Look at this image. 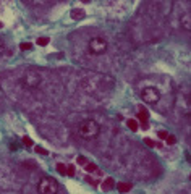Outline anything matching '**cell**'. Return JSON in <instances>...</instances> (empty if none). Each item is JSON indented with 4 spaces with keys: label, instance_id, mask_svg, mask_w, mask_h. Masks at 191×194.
Listing matches in <instances>:
<instances>
[{
    "label": "cell",
    "instance_id": "603a6c76",
    "mask_svg": "<svg viewBox=\"0 0 191 194\" xmlns=\"http://www.w3.org/2000/svg\"><path fill=\"white\" fill-rule=\"evenodd\" d=\"M3 52V42H2V39H0V54Z\"/></svg>",
    "mask_w": 191,
    "mask_h": 194
},
{
    "label": "cell",
    "instance_id": "ffe728a7",
    "mask_svg": "<svg viewBox=\"0 0 191 194\" xmlns=\"http://www.w3.org/2000/svg\"><path fill=\"white\" fill-rule=\"evenodd\" d=\"M36 152H39V154H42V155H47V150H44L42 147H36Z\"/></svg>",
    "mask_w": 191,
    "mask_h": 194
},
{
    "label": "cell",
    "instance_id": "d6986e66",
    "mask_svg": "<svg viewBox=\"0 0 191 194\" xmlns=\"http://www.w3.org/2000/svg\"><path fill=\"white\" fill-rule=\"evenodd\" d=\"M78 163H80V165H86V163H87V160H86L84 157H83V155H80V157H78Z\"/></svg>",
    "mask_w": 191,
    "mask_h": 194
},
{
    "label": "cell",
    "instance_id": "52a82bcc",
    "mask_svg": "<svg viewBox=\"0 0 191 194\" xmlns=\"http://www.w3.org/2000/svg\"><path fill=\"white\" fill-rule=\"evenodd\" d=\"M114 186H115V179L114 178H105L104 183H102V189H104V191H110Z\"/></svg>",
    "mask_w": 191,
    "mask_h": 194
},
{
    "label": "cell",
    "instance_id": "7a4b0ae2",
    "mask_svg": "<svg viewBox=\"0 0 191 194\" xmlns=\"http://www.w3.org/2000/svg\"><path fill=\"white\" fill-rule=\"evenodd\" d=\"M41 81H42L41 74L37 73V71H34V70H28V71H25V74L21 76V84L26 89H36V87H39Z\"/></svg>",
    "mask_w": 191,
    "mask_h": 194
},
{
    "label": "cell",
    "instance_id": "d4e9b609",
    "mask_svg": "<svg viewBox=\"0 0 191 194\" xmlns=\"http://www.w3.org/2000/svg\"><path fill=\"white\" fill-rule=\"evenodd\" d=\"M26 2H29V0H26Z\"/></svg>",
    "mask_w": 191,
    "mask_h": 194
},
{
    "label": "cell",
    "instance_id": "8fae6325",
    "mask_svg": "<svg viewBox=\"0 0 191 194\" xmlns=\"http://www.w3.org/2000/svg\"><path fill=\"white\" fill-rule=\"evenodd\" d=\"M181 26H183V29L189 31V18H188V15H183V18H181Z\"/></svg>",
    "mask_w": 191,
    "mask_h": 194
},
{
    "label": "cell",
    "instance_id": "2e32d148",
    "mask_svg": "<svg viewBox=\"0 0 191 194\" xmlns=\"http://www.w3.org/2000/svg\"><path fill=\"white\" fill-rule=\"evenodd\" d=\"M21 141H23V146H26V147H31V146H32V139L28 138V136H25Z\"/></svg>",
    "mask_w": 191,
    "mask_h": 194
},
{
    "label": "cell",
    "instance_id": "7c38bea8",
    "mask_svg": "<svg viewBox=\"0 0 191 194\" xmlns=\"http://www.w3.org/2000/svg\"><path fill=\"white\" fill-rule=\"evenodd\" d=\"M84 170H86L87 173H94L96 170H97V167H96L94 163H86V165H84Z\"/></svg>",
    "mask_w": 191,
    "mask_h": 194
},
{
    "label": "cell",
    "instance_id": "44dd1931",
    "mask_svg": "<svg viewBox=\"0 0 191 194\" xmlns=\"http://www.w3.org/2000/svg\"><path fill=\"white\" fill-rule=\"evenodd\" d=\"M157 134H159V138H160V139H165V138H167V131H159Z\"/></svg>",
    "mask_w": 191,
    "mask_h": 194
},
{
    "label": "cell",
    "instance_id": "ba28073f",
    "mask_svg": "<svg viewBox=\"0 0 191 194\" xmlns=\"http://www.w3.org/2000/svg\"><path fill=\"white\" fill-rule=\"evenodd\" d=\"M138 118H139V121L143 123V128H147V112L144 110V108H141V110H139Z\"/></svg>",
    "mask_w": 191,
    "mask_h": 194
},
{
    "label": "cell",
    "instance_id": "cb8c5ba5",
    "mask_svg": "<svg viewBox=\"0 0 191 194\" xmlns=\"http://www.w3.org/2000/svg\"><path fill=\"white\" fill-rule=\"evenodd\" d=\"M0 28H3V23L2 21H0Z\"/></svg>",
    "mask_w": 191,
    "mask_h": 194
},
{
    "label": "cell",
    "instance_id": "30bf717a",
    "mask_svg": "<svg viewBox=\"0 0 191 194\" xmlns=\"http://www.w3.org/2000/svg\"><path fill=\"white\" fill-rule=\"evenodd\" d=\"M127 125H128V128H130L131 131H138V130H139V125H138L136 120H128Z\"/></svg>",
    "mask_w": 191,
    "mask_h": 194
},
{
    "label": "cell",
    "instance_id": "3957f363",
    "mask_svg": "<svg viewBox=\"0 0 191 194\" xmlns=\"http://www.w3.org/2000/svg\"><path fill=\"white\" fill-rule=\"evenodd\" d=\"M87 49L92 55H102L105 54L107 49H109V44H107L105 39H102V37H92L87 42Z\"/></svg>",
    "mask_w": 191,
    "mask_h": 194
},
{
    "label": "cell",
    "instance_id": "7402d4cb",
    "mask_svg": "<svg viewBox=\"0 0 191 194\" xmlns=\"http://www.w3.org/2000/svg\"><path fill=\"white\" fill-rule=\"evenodd\" d=\"M20 47H21V50H29L31 49V44H21Z\"/></svg>",
    "mask_w": 191,
    "mask_h": 194
},
{
    "label": "cell",
    "instance_id": "e0dca14e",
    "mask_svg": "<svg viewBox=\"0 0 191 194\" xmlns=\"http://www.w3.org/2000/svg\"><path fill=\"white\" fill-rule=\"evenodd\" d=\"M67 175L68 176H74V165H68L67 167Z\"/></svg>",
    "mask_w": 191,
    "mask_h": 194
},
{
    "label": "cell",
    "instance_id": "5b68a950",
    "mask_svg": "<svg viewBox=\"0 0 191 194\" xmlns=\"http://www.w3.org/2000/svg\"><path fill=\"white\" fill-rule=\"evenodd\" d=\"M141 99L146 104H151V105H154V104H157L160 100V92L157 91L156 87H152V86H147V87H144L143 91H141Z\"/></svg>",
    "mask_w": 191,
    "mask_h": 194
},
{
    "label": "cell",
    "instance_id": "ac0fdd59",
    "mask_svg": "<svg viewBox=\"0 0 191 194\" xmlns=\"http://www.w3.org/2000/svg\"><path fill=\"white\" fill-rule=\"evenodd\" d=\"M144 143H146V146H149V147H156V143L152 139H149V138L144 139Z\"/></svg>",
    "mask_w": 191,
    "mask_h": 194
},
{
    "label": "cell",
    "instance_id": "6da1fadb",
    "mask_svg": "<svg viewBox=\"0 0 191 194\" xmlns=\"http://www.w3.org/2000/svg\"><path fill=\"white\" fill-rule=\"evenodd\" d=\"M78 133L83 139H87V141H92L96 139L97 136L100 134V126L97 125L94 120H83L78 126Z\"/></svg>",
    "mask_w": 191,
    "mask_h": 194
},
{
    "label": "cell",
    "instance_id": "277c9868",
    "mask_svg": "<svg viewBox=\"0 0 191 194\" xmlns=\"http://www.w3.org/2000/svg\"><path fill=\"white\" fill-rule=\"evenodd\" d=\"M37 191L41 194H55V192H58V183L54 178H44V179H41Z\"/></svg>",
    "mask_w": 191,
    "mask_h": 194
},
{
    "label": "cell",
    "instance_id": "5bb4252c",
    "mask_svg": "<svg viewBox=\"0 0 191 194\" xmlns=\"http://www.w3.org/2000/svg\"><path fill=\"white\" fill-rule=\"evenodd\" d=\"M165 143L169 144V146H173L176 143V138L175 136H170V134H167V138H165Z\"/></svg>",
    "mask_w": 191,
    "mask_h": 194
},
{
    "label": "cell",
    "instance_id": "9a60e30c",
    "mask_svg": "<svg viewBox=\"0 0 191 194\" xmlns=\"http://www.w3.org/2000/svg\"><path fill=\"white\" fill-rule=\"evenodd\" d=\"M47 44H49V39H47V37H39V39H37V45L44 47V45H47Z\"/></svg>",
    "mask_w": 191,
    "mask_h": 194
},
{
    "label": "cell",
    "instance_id": "4fadbf2b",
    "mask_svg": "<svg viewBox=\"0 0 191 194\" xmlns=\"http://www.w3.org/2000/svg\"><path fill=\"white\" fill-rule=\"evenodd\" d=\"M57 172L60 175H67V165H63V163H57Z\"/></svg>",
    "mask_w": 191,
    "mask_h": 194
},
{
    "label": "cell",
    "instance_id": "9c48e42d",
    "mask_svg": "<svg viewBox=\"0 0 191 194\" xmlns=\"http://www.w3.org/2000/svg\"><path fill=\"white\" fill-rule=\"evenodd\" d=\"M131 188H133L131 183H118V184H117L118 192H127V191H130Z\"/></svg>",
    "mask_w": 191,
    "mask_h": 194
},
{
    "label": "cell",
    "instance_id": "8992f818",
    "mask_svg": "<svg viewBox=\"0 0 191 194\" xmlns=\"http://www.w3.org/2000/svg\"><path fill=\"white\" fill-rule=\"evenodd\" d=\"M86 16V12L81 10V8H73L71 10V18L73 20H83Z\"/></svg>",
    "mask_w": 191,
    "mask_h": 194
}]
</instances>
